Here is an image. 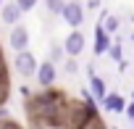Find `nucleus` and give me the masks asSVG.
<instances>
[{
  "label": "nucleus",
  "instance_id": "nucleus-1",
  "mask_svg": "<svg viewBox=\"0 0 134 129\" xmlns=\"http://www.w3.org/2000/svg\"><path fill=\"white\" fill-rule=\"evenodd\" d=\"M13 66H16V71L21 74V77H32V74H37V58L29 53V50H21V53H16V61H13Z\"/></svg>",
  "mask_w": 134,
  "mask_h": 129
},
{
  "label": "nucleus",
  "instance_id": "nucleus-2",
  "mask_svg": "<svg viewBox=\"0 0 134 129\" xmlns=\"http://www.w3.org/2000/svg\"><path fill=\"white\" fill-rule=\"evenodd\" d=\"M60 19L69 24V26L79 29V26L84 24V8H82V3H66V8H63Z\"/></svg>",
  "mask_w": 134,
  "mask_h": 129
},
{
  "label": "nucleus",
  "instance_id": "nucleus-3",
  "mask_svg": "<svg viewBox=\"0 0 134 129\" xmlns=\"http://www.w3.org/2000/svg\"><path fill=\"white\" fill-rule=\"evenodd\" d=\"M110 45H113V40H110V32L103 26V21L95 26V55H105L108 50H110Z\"/></svg>",
  "mask_w": 134,
  "mask_h": 129
},
{
  "label": "nucleus",
  "instance_id": "nucleus-4",
  "mask_svg": "<svg viewBox=\"0 0 134 129\" xmlns=\"http://www.w3.org/2000/svg\"><path fill=\"white\" fill-rule=\"evenodd\" d=\"M63 50L69 53L71 58H76V55H82V50H84V34L79 32V29H74L69 37H66V42H63Z\"/></svg>",
  "mask_w": 134,
  "mask_h": 129
},
{
  "label": "nucleus",
  "instance_id": "nucleus-5",
  "mask_svg": "<svg viewBox=\"0 0 134 129\" xmlns=\"http://www.w3.org/2000/svg\"><path fill=\"white\" fill-rule=\"evenodd\" d=\"M8 42H11V47H13L16 53L26 50V47H29V32H26V26L16 24V26H13V32H11V37H8Z\"/></svg>",
  "mask_w": 134,
  "mask_h": 129
},
{
  "label": "nucleus",
  "instance_id": "nucleus-6",
  "mask_svg": "<svg viewBox=\"0 0 134 129\" xmlns=\"http://www.w3.org/2000/svg\"><path fill=\"white\" fill-rule=\"evenodd\" d=\"M37 82H40L42 87H50V84L55 82V63H53V61L40 63V69H37Z\"/></svg>",
  "mask_w": 134,
  "mask_h": 129
},
{
  "label": "nucleus",
  "instance_id": "nucleus-7",
  "mask_svg": "<svg viewBox=\"0 0 134 129\" xmlns=\"http://www.w3.org/2000/svg\"><path fill=\"white\" fill-rule=\"evenodd\" d=\"M21 8H19V3H5L3 8H0V19H3L5 24H19V19H21Z\"/></svg>",
  "mask_w": 134,
  "mask_h": 129
},
{
  "label": "nucleus",
  "instance_id": "nucleus-8",
  "mask_svg": "<svg viewBox=\"0 0 134 129\" xmlns=\"http://www.w3.org/2000/svg\"><path fill=\"white\" fill-rule=\"evenodd\" d=\"M126 105H129V103H126L121 95H105V100H103V108H105V111H113V113H124Z\"/></svg>",
  "mask_w": 134,
  "mask_h": 129
},
{
  "label": "nucleus",
  "instance_id": "nucleus-9",
  "mask_svg": "<svg viewBox=\"0 0 134 129\" xmlns=\"http://www.w3.org/2000/svg\"><path fill=\"white\" fill-rule=\"evenodd\" d=\"M90 90H92V95L97 100H105V95H108V87H105V82L100 77H90Z\"/></svg>",
  "mask_w": 134,
  "mask_h": 129
},
{
  "label": "nucleus",
  "instance_id": "nucleus-10",
  "mask_svg": "<svg viewBox=\"0 0 134 129\" xmlns=\"http://www.w3.org/2000/svg\"><path fill=\"white\" fill-rule=\"evenodd\" d=\"M45 6H47V11L50 13H63V8H66V3H63V0H45Z\"/></svg>",
  "mask_w": 134,
  "mask_h": 129
},
{
  "label": "nucleus",
  "instance_id": "nucleus-11",
  "mask_svg": "<svg viewBox=\"0 0 134 129\" xmlns=\"http://www.w3.org/2000/svg\"><path fill=\"white\" fill-rule=\"evenodd\" d=\"M103 26H105L108 32H116V29L121 26V21H118L116 16H105V21H103Z\"/></svg>",
  "mask_w": 134,
  "mask_h": 129
},
{
  "label": "nucleus",
  "instance_id": "nucleus-12",
  "mask_svg": "<svg viewBox=\"0 0 134 129\" xmlns=\"http://www.w3.org/2000/svg\"><path fill=\"white\" fill-rule=\"evenodd\" d=\"M108 53H110V58H113V61H124V53H121V45H110V50H108Z\"/></svg>",
  "mask_w": 134,
  "mask_h": 129
},
{
  "label": "nucleus",
  "instance_id": "nucleus-13",
  "mask_svg": "<svg viewBox=\"0 0 134 129\" xmlns=\"http://www.w3.org/2000/svg\"><path fill=\"white\" fill-rule=\"evenodd\" d=\"M16 3H19L21 11H32V8L37 6V0H16Z\"/></svg>",
  "mask_w": 134,
  "mask_h": 129
},
{
  "label": "nucleus",
  "instance_id": "nucleus-14",
  "mask_svg": "<svg viewBox=\"0 0 134 129\" xmlns=\"http://www.w3.org/2000/svg\"><path fill=\"white\" fill-rule=\"evenodd\" d=\"M79 66H76V61H66V71H69V74H74Z\"/></svg>",
  "mask_w": 134,
  "mask_h": 129
},
{
  "label": "nucleus",
  "instance_id": "nucleus-15",
  "mask_svg": "<svg viewBox=\"0 0 134 129\" xmlns=\"http://www.w3.org/2000/svg\"><path fill=\"white\" fill-rule=\"evenodd\" d=\"M50 53H53V61H58V58H60V55H63V53H66V50H60V47H58V45H55V47H53V50H50Z\"/></svg>",
  "mask_w": 134,
  "mask_h": 129
},
{
  "label": "nucleus",
  "instance_id": "nucleus-16",
  "mask_svg": "<svg viewBox=\"0 0 134 129\" xmlns=\"http://www.w3.org/2000/svg\"><path fill=\"white\" fill-rule=\"evenodd\" d=\"M126 116H129V119H134V103H129V105H126Z\"/></svg>",
  "mask_w": 134,
  "mask_h": 129
},
{
  "label": "nucleus",
  "instance_id": "nucleus-17",
  "mask_svg": "<svg viewBox=\"0 0 134 129\" xmlns=\"http://www.w3.org/2000/svg\"><path fill=\"white\" fill-rule=\"evenodd\" d=\"M0 8H3V0H0Z\"/></svg>",
  "mask_w": 134,
  "mask_h": 129
},
{
  "label": "nucleus",
  "instance_id": "nucleus-18",
  "mask_svg": "<svg viewBox=\"0 0 134 129\" xmlns=\"http://www.w3.org/2000/svg\"><path fill=\"white\" fill-rule=\"evenodd\" d=\"M131 40H134V34H131Z\"/></svg>",
  "mask_w": 134,
  "mask_h": 129
}]
</instances>
